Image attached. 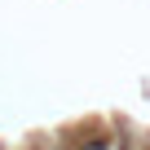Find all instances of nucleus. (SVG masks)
Segmentation results:
<instances>
[{
  "label": "nucleus",
  "mask_w": 150,
  "mask_h": 150,
  "mask_svg": "<svg viewBox=\"0 0 150 150\" xmlns=\"http://www.w3.org/2000/svg\"><path fill=\"white\" fill-rule=\"evenodd\" d=\"M88 150H106V137H102V141H93V146H88Z\"/></svg>",
  "instance_id": "obj_1"
}]
</instances>
